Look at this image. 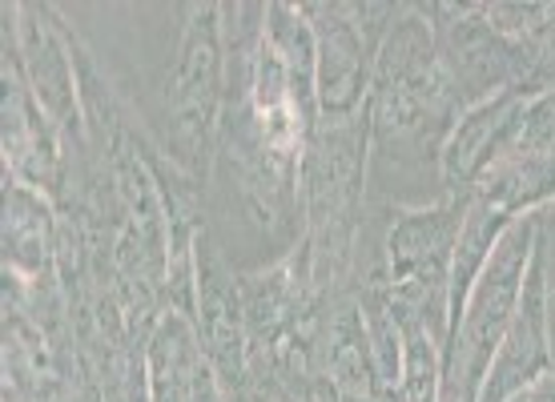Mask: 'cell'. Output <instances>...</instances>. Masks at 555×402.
<instances>
[{"label": "cell", "instance_id": "3", "mask_svg": "<svg viewBox=\"0 0 555 402\" xmlns=\"http://www.w3.org/2000/svg\"><path fill=\"white\" fill-rule=\"evenodd\" d=\"M4 254L13 270H25L33 277L49 274V213L21 185L9 190L4 206Z\"/></svg>", "mask_w": 555, "mask_h": 402}, {"label": "cell", "instance_id": "2", "mask_svg": "<svg viewBox=\"0 0 555 402\" xmlns=\"http://www.w3.org/2000/svg\"><path fill=\"white\" fill-rule=\"evenodd\" d=\"M543 375H552V350H547V286H543L540 254H531V274L519 290L515 319L503 334V347L487 371L479 402H512L535 387Z\"/></svg>", "mask_w": 555, "mask_h": 402}, {"label": "cell", "instance_id": "1", "mask_svg": "<svg viewBox=\"0 0 555 402\" xmlns=\"http://www.w3.org/2000/svg\"><path fill=\"white\" fill-rule=\"evenodd\" d=\"M531 258V222L503 230L495 250L487 258L483 274L467 294L463 319L447 334L443 350V387L439 402H479L487 371L503 347V334L515 319L519 290H524V265Z\"/></svg>", "mask_w": 555, "mask_h": 402}, {"label": "cell", "instance_id": "4", "mask_svg": "<svg viewBox=\"0 0 555 402\" xmlns=\"http://www.w3.org/2000/svg\"><path fill=\"white\" fill-rule=\"evenodd\" d=\"M512 402H555V371L552 375H543L535 387H528L524 394H515Z\"/></svg>", "mask_w": 555, "mask_h": 402}, {"label": "cell", "instance_id": "5", "mask_svg": "<svg viewBox=\"0 0 555 402\" xmlns=\"http://www.w3.org/2000/svg\"><path fill=\"white\" fill-rule=\"evenodd\" d=\"M547 306H552V310H555V290H552V298H547Z\"/></svg>", "mask_w": 555, "mask_h": 402}]
</instances>
